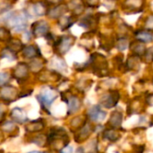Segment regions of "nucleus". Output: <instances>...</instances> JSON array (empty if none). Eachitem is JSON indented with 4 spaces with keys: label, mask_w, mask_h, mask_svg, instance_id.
<instances>
[{
    "label": "nucleus",
    "mask_w": 153,
    "mask_h": 153,
    "mask_svg": "<svg viewBox=\"0 0 153 153\" xmlns=\"http://www.w3.org/2000/svg\"><path fill=\"white\" fill-rule=\"evenodd\" d=\"M10 76L7 73H0V86L4 85L8 80Z\"/></svg>",
    "instance_id": "24"
},
{
    "label": "nucleus",
    "mask_w": 153,
    "mask_h": 153,
    "mask_svg": "<svg viewBox=\"0 0 153 153\" xmlns=\"http://www.w3.org/2000/svg\"><path fill=\"white\" fill-rule=\"evenodd\" d=\"M135 38L142 43H148L152 41L153 36L146 30H137L135 32Z\"/></svg>",
    "instance_id": "11"
},
{
    "label": "nucleus",
    "mask_w": 153,
    "mask_h": 153,
    "mask_svg": "<svg viewBox=\"0 0 153 153\" xmlns=\"http://www.w3.org/2000/svg\"><path fill=\"white\" fill-rule=\"evenodd\" d=\"M11 117L17 123H24L28 120V117H27L25 112L23 111V109H22L20 108H13L11 112Z\"/></svg>",
    "instance_id": "7"
},
{
    "label": "nucleus",
    "mask_w": 153,
    "mask_h": 153,
    "mask_svg": "<svg viewBox=\"0 0 153 153\" xmlns=\"http://www.w3.org/2000/svg\"><path fill=\"white\" fill-rule=\"evenodd\" d=\"M60 153H73V148L71 146H67L65 148H64Z\"/></svg>",
    "instance_id": "27"
},
{
    "label": "nucleus",
    "mask_w": 153,
    "mask_h": 153,
    "mask_svg": "<svg viewBox=\"0 0 153 153\" xmlns=\"http://www.w3.org/2000/svg\"><path fill=\"white\" fill-rule=\"evenodd\" d=\"M119 100V94L117 91H111L108 95H105L102 99V105L108 108H113L117 105V102Z\"/></svg>",
    "instance_id": "6"
},
{
    "label": "nucleus",
    "mask_w": 153,
    "mask_h": 153,
    "mask_svg": "<svg viewBox=\"0 0 153 153\" xmlns=\"http://www.w3.org/2000/svg\"><path fill=\"white\" fill-rule=\"evenodd\" d=\"M90 133H91V128L89 126H83L81 132H80V134H79V138H82L83 140H85L86 137H88L90 135Z\"/></svg>",
    "instance_id": "19"
},
{
    "label": "nucleus",
    "mask_w": 153,
    "mask_h": 153,
    "mask_svg": "<svg viewBox=\"0 0 153 153\" xmlns=\"http://www.w3.org/2000/svg\"><path fill=\"white\" fill-rule=\"evenodd\" d=\"M43 127H44V125L42 124V122L36 121V122H33L32 124L29 125L27 126V130H29L30 132H38V131H40L41 129H43Z\"/></svg>",
    "instance_id": "18"
},
{
    "label": "nucleus",
    "mask_w": 153,
    "mask_h": 153,
    "mask_svg": "<svg viewBox=\"0 0 153 153\" xmlns=\"http://www.w3.org/2000/svg\"><path fill=\"white\" fill-rule=\"evenodd\" d=\"M67 104H68V110H69V114H73L75 113L76 111L79 110V108H81V101L77 97H71L68 100H67Z\"/></svg>",
    "instance_id": "10"
},
{
    "label": "nucleus",
    "mask_w": 153,
    "mask_h": 153,
    "mask_svg": "<svg viewBox=\"0 0 153 153\" xmlns=\"http://www.w3.org/2000/svg\"><path fill=\"white\" fill-rule=\"evenodd\" d=\"M117 48L120 50V51H123L125 49H126L127 46H128V42H127V39H125V38H121L117 40Z\"/></svg>",
    "instance_id": "20"
},
{
    "label": "nucleus",
    "mask_w": 153,
    "mask_h": 153,
    "mask_svg": "<svg viewBox=\"0 0 153 153\" xmlns=\"http://www.w3.org/2000/svg\"><path fill=\"white\" fill-rule=\"evenodd\" d=\"M8 39H10L9 31L4 28H0V40L4 41V40H8Z\"/></svg>",
    "instance_id": "22"
},
{
    "label": "nucleus",
    "mask_w": 153,
    "mask_h": 153,
    "mask_svg": "<svg viewBox=\"0 0 153 153\" xmlns=\"http://www.w3.org/2000/svg\"><path fill=\"white\" fill-rule=\"evenodd\" d=\"M87 1V3H88V4L89 5H91V6H94V5H96L97 4V3H98V1L99 0H86Z\"/></svg>",
    "instance_id": "28"
},
{
    "label": "nucleus",
    "mask_w": 153,
    "mask_h": 153,
    "mask_svg": "<svg viewBox=\"0 0 153 153\" xmlns=\"http://www.w3.org/2000/svg\"><path fill=\"white\" fill-rule=\"evenodd\" d=\"M67 11V7L65 5H57L48 11V15L51 18H58L62 16Z\"/></svg>",
    "instance_id": "12"
},
{
    "label": "nucleus",
    "mask_w": 153,
    "mask_h": 153,
    "mask_svg": "<svg viewBox=\"0 0 153 153\" xmlns=\"http://www.w3.org/2000/svg\"><path fill=\"white\" fill-rule=\"evenodd\" d=\"M56 97L57 94L54 89L50 87H44L40 91V93L38 95L37 99L40 102L41 106H43L45 108H48L51 106V104L56 99Z\"/></svg>",
    "instance_id": "2"
},
{
    "label": "nucleus",
    "mask_w": 153,
    "mask_h": 153,
    "mask_svg": "<svg viewBox=\"0 0 153 153\" xmlns=\"http://www.w3.org/2000/svg\"><path fill=\"white\" fill-rule=\"evenodd\" d=\"M123 116L121 113L119 112H113L112 115H111V117L109 119V124H111L110 126H113V127H117V126H120L121 124H122V120H123Z\"/></svg>",
    "instance_id": "15"
},
{
    "label": "nucleus",
    "mask_w": 153,
    "mask_h": 153,
    "mask_svg": "<svg viewBox=\"0 0 153 153\" xmlns=\"http://www.w3.org/2000/svg\"><path fill=\"white\" fill-rule=\"evenodd\" d=\"M74 41V38L72 36H63L55 42V47L60 54H65L72 47Z\"/></svg>",
    "instance_id": "3"
},
{
    "label": "nucleus",
    "mask_w": 153,
    "mask_h": 153,
    "mask_svg": "<svg viewBox=\"0 0 153 153\" xmlns=\"http://www.w3.org/2000/svg\"><path fill=\"white\" fill-rule=\"evenodd\" d=\"M1 97L5 100H12L15 98V96L17 95V91L14 87L12 86H6L4 88H3L0 91Z\"/></svg>",
    "instance_id": "9"
},
{
    "label": "nucleus",
    "mask_w": 153,
    "mask_h": 153,
    "mask_svg": "<svg viewBox=\"0 0 153 153\" xmlns=\"http://www.w3.org/2000/svg\"><path fill=\"white\" fill-rule=\"evenodd\" d=\"M26 16L25 13H8L5 17V23L8 27L13 29L16 32L23 31L27 27V22H26Z\"/></svg>",
    "instance_id": "1"
},
{
    "label": "nucleus",
    "mask_w": 153,
    "mask_h": 153,
    "mask_svg": "<svg viewBox=\"0 0 153 153\" xmlns=\"http://www.w3.org/2000/svg\"><path fill=\"white\" fill-rule=\"evenodd\" d=\"M146 28L149 30H153V15L148 18L146 22Z\"/></svg>",
    "instance_id": "26"
},
{
    "label": "nucleus",
    "mask_w": 153,
    "mask_h": 153,
    "mask_svg": "<svg viewBox=\"0 0 153 153\" xmlns=\"http://www.w3.org/2000/svg\"><path fill=\"white\" fill-rule=\"evenodd\" d=\"M118 134L114 130H108L104 132V138L110 142H116L117 140H118Z\"/></svg>",
    "instance_id": "17"
},
{
    "label": "nucleus",
    "mask_w": 153,
    "mask_h": 153,
    "mask_svg": "<svg viewBox=\"0 0 153 153\" xmlns=\"http://www.w3.org/2000/svg\"><path fill=\"white\" fill-rule=\"evenodd\" d=\"M47 1H48L49 3H52V4H57V3L62 2L63 0H47Z\"/></svg>",
    "instance_id": "29"
},
{
    "label": "nucleus",
    "mask_w": 153,
    "mask_h": 153,
    "mask_svg": "<svg viewBox=\"0 0 153 153\" xmlns=\"http://www.w3.org/2000/svg\"><path fill=\"white\" fill-rule=\"evenodd\" d=\"M30 13H33V15L36 16H40V15H44L47 13V6L44 3L42 2H37L34 3L31 5V11L28 12V14H30Z\"/></svg>",
    "instance_id": "8"
},
{
    "label": "nucleus",
    "mask_w": 153,
    "mask_h": 153,
    "mask_svg": "<svg viewBox=\"0 0 153 153\" xmlns=\"http://www.w3.org/2000/svg\"><path fill=\"white\" fill-rule=\"evenodd\" d=\"M4 129L6 131V132H11L12 130L14 129V124L11 123V122H6L4 126H3Z\"/></svg>",
    "instance_id": "25"
},
{
    "label": "nucleus",
    "mask_w": 153,
    "mask_h": 153,
    "mask_svg": "<svg viewBox=\"0 0 153 153\" xmlns=\"http://www.w3.org/2000/svg\"><path fill=\"white\" fill-rule=\"evenodd\" d=\"M29 153H42V152H29Z\"/></svg>",
    "instance_id": "30"
},
{
    "label": "nucleus",
    "mask_w": 153,
    "mask_h": 153,
    "mask_svg": "<svg viewBox=\"0 0 153 153\" xmlns=\"http://www.w3.org/2000/svg\"><path fill=\"white\" fill-rule=\"evenodd\" d=\"M49 30V26L45 21H38L32 25V32L35 37H41L48 34Z\"/></svg>",
    "instance_id": "4"
},
{
    "label": "nucleus",
    "mask_w": 153,
    "mask_h": 153,
    "mask_svg": "<svg viewBox=\"0 0 153 153\" xmlns=\"http://www.w3.org/2000/svg\"><path fill=\"white\" fill-rule=\"evenodd\" d=\"M22 54H23V56H24L25 57L32 58V57H36L38 55H39V48H38L36 46L30 45V46L26 47V48L23 49Z\"/></svg>",
    "instance_id": "13"
},
{
    "label": "nucleus",
    "mask_w": 153,
    "mask_h": 153,
    "mask_svg": "<svg viewBox=\"0 0 153 153\" xmlns=\"http://www.w3.org/2000/svg\"><path fill=\"white\" fill-rule=\"evenodd\" d=\"M74 23L73 22V19L72 17L70 16H64L62 17L59 22H58V24L60 25V27L62 28V30H66L68 29L70 26H72V24Z\"/></svg>",
    "instance_id": "16"
},
{
    "label": "nucleus",
    "mask_w": 153,
    "mask_h": 153,
    "mask_svg": "<svg viewBox=\"0 0 153 153\" xmlns=\"http://www.w3.org/2000/svg\"><path fill=\"white\" fill-rule=\"evenodd\" d=\"M22 44L19 40H14V41H12V44L9 46L8 48L13 52H16V51L20 50L22 48Z\"/></svg>",
    "instance_id": "21"
},
{
    "label": "nucleus",
    "mask_w": 153,
    "mask_h": 153,
    "mask_svg": "<svg viewBox=\"0 0 153 153\" xmlns=\"http://www.w3.org/2000/svg\"><path fill=\"white\" fill-rule=\"evenodd\" d=\"M28 74V65H26L25 64H19L16 68L14 69L13 74L16 78H23L27 75Z\"/></svg>",
    "instance_id": "14"
},
{
    "label": "nucleus",
    "mask_w": 153,
    "mask_h": 153,
    "mask_svg": "<svg viewBox=\"0 0 153 153\" xmlns=\"http://www.w3.org/2000/svg\"><path fill=\"white\" fill-rule=\"evenodd\" d=\"M14 55H15V52L12 51L11 49L9 48H5L2 51V56L3 57H7V58H10V59H14Z\"/></svg>",
    "instance_id": "23"
},
{
    "label": "nucleus",
    "mask_w": 153,
    "mask_h": 153,
    "mask_svg": "<svg viewBox=\"0 0 153 153\" xmlns=\"http://www.w3.org/2000/svg\"><path fill=\"white\" fill-rule=\"evenodd\" d=\"M89 118L93 122H100L105 119L107 113L103 111L99 106H93L88 110Z\"/></svg>",
    "instance_id": "5"
}]
</instances>
